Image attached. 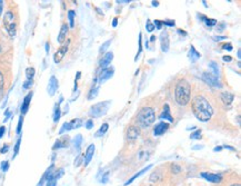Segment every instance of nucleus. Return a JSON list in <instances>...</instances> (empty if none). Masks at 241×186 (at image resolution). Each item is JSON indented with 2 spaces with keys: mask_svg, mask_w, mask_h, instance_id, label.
<instances>
[{
  "mask_svg": "<svg viewBox=\"0 0 241 186\" xmlns=\"http://www.w3.org/2000/svg\"><path fill=\"white\" fill-rule=\"evenodd\" d=\"M141 37H142V35L140 34L139 35V50H138V52H137V56H136V60L138 59V56L140 55V52H141Z\"/></svg>",
  "mask_w": 241,
  "mask_h": 186,
  "instance_id": "nucleus-41",
  "label": "nucleus"
},
{
  "mask_svg": "<svg viewBox=\"0 0 241 186\" xmlns=\"http://www.w3.org/2000/svg\"><path fill=\"white\" fill-rule=\"evenodd\" d=\"M112 59H113V54H112L111 52H107V54L102 57L101 61H100V67H101L102 69H106L108 66H109V64L111 63Z\"/></svg>",
  "mask_w": 241,
  "mask_h": 186,
  "instance_id": "nucleus-14",
  "label": "nucleus"
},
{
  "mask_svg": "<svg viewBox=\"0 0 241 186\" xmlns=\"http://www.w3.org/2000/svg\"><path fill=\"white\" fill-rule=\"evenodd\" d=\"M34 74H36V70H34V67H28L26 69V76H27V80H32L34 78Z\"/></svg>",
  "mask_w": 241,
  "mask_h": 186,
  "instance_id": "nucleus-27",
  "label": "nucleus"
},
{
  "mask_svg": "<svg viewBox=\"0 0 241 186\" xmlns=\"http://www.w3.org/2000/svg\"><path fill=\"white\" fill-rule=\"evenodd\" d=\"M200 136H201V130L198 129V130H196L195 133H192V134L190 135V138H191V140H199V138H201Z\"/></svg>",
  "mask_w": 241,
  "mask_h": 186,
  "instance_id": "nucleus-34",
  "label": "nucleus"
},
{
  "mask_svg": "<svg viewBox=\"0 0 241 186\" xmlns=\"http://www.w3.org/2000/svg\"><path fill=\"white\" fill-rule=\"evenodd\" d=\"M188 57H189L190 61L191 63H196V61L198 60V59L201 57V55H200V52H198L197 50H196V48L193 46L190 47V50L189 52H188Z\"/></svg>",
  "mask_w": 241,
  "mask_h": 186,
  "instance_id": "nucleus-17",
  "label": "nucleus"
},
{
  "mask_svg": "<svg viewBox=\"0 0 241 186\" xmlns=\"http://www.w3.org/2000/svg\"><path fill=\"white\" fill-rule=\"evenodd\" d=\"M69 44H70V40H67L66 44H63L62 46H61L60 48L57 50V52L55 54V56H54V61L56 63V64H59V63H60V61L63 59L65 55H66L67 52H68Z\"/></svg>",
  "mask_w": 241,
  "mask_h": 186,
  "instance_id": "nucleus-6",
  "label": "nucleus"
},
{
  "mask_svg": "<svg viewBox=\"0 0 241 186\" xmlns=\"http://www.w3.org/2000/svg\"><path fill=\"white\" fill-rule=\"evenodd\" d=\"M61 116V109L60 107H59V104H57L56 106H55V112H54V122L57 123L59 120V118H60Z\"/></svg>",
  "mask_w": 241,
  "mask_h": 186,
  "instance_id": "nucleus-28",
  "label": "nucleus"
},
{
  "mask_svg": "<svg viewBox=\"0 0 241 186\" xmlns=\"http://www.w3.org/2000/svg\"><path fill=\"white\" fill-rule=\"evenodd\" d=\"M20 144H21V138H18L17 143H16L15 145V152H13V156H12V158H15L16 156H17V154L19 153V148H20Z\"/></svg>",
  "mask_w": 241,
  "mask_h": 186,
  "instance_id": "nucleus-32",
  "label": "nucleus"
},
{
  "mask_svg": "<svg viewBox=\"0 0 241 186\" xmlns=\"http://www.w3.org/2000/svg\"><path fill=\"white\" fill-rule=\"evenodd\" d=\"M68 130H71V128H70V124H69V122H67V123H65L62 126H61V129L59 130V134H63L65 132H68Z\"/></svg>",
  "mask_w": 241,
  "mask_h": 186,
  "instance_id": "nucleus-31",
  "label": "nucleus"
},
{
  "mask_svg": "<svg viewBox=\"0 0 241 186\" xmlns=\"http://www.w3.org/2000/svg\"><path fill=\"white\" fill-rule=\"evenodd\" d=\"M8 150H9V147H8V145H5V146H3V148L0 150V153H1V154H5V153H7V152H8Z\"/></svg>",
  "mask_w": 241,
  "mask_h": 186,
  "instance_id": "nucleus-46",
  "label": "nucleus"
},
{
  "mask_svg": "<svg viewBox=\"0 0 241 186\" xmlns=\"http://www.w3.org/2000/svg\"><path fill=\"white\" fill-rule=\"evenodd\" d=\"M67 34H68V26H67V24H63L62 26H61V28H60V32H59L58 39H57L59 44H62V42L66 40Z\"/></svg>",
  "mask_w": 241,
  "mask_h": 186,
  "instance_id": "nucleus-15",
  "label": "nucleus"
},
{
  "mask_svg": "<svg viewBox=\"0 0 241 186\" xmlns=\"http://www.w3.org/2000/svg\"><path fill=\"white\" fill-rule=\"evenodd\" d=\"M155 39H156V37H155V36H152V37H151V41H154Z\"/></svg>",
  "mask_w": 241,
  "mask_h": 186,
  "instance_id": "nucleus-61",
  "label": "nucleus"
},
{
  "mask_svg": "<svg viewBox=\"0 0 241 186\" xmlns=\"http://www.w3.org/2000/svg\"><path fill=\"white\" fill-rule=\"evenodd\" d=\"M81 144H82V136H81L80 134L77 135L75 138L72 140V145L75 146V148H77V150H79L81 146Z\"/></svg>",
  "mask_w": 241,
  "mask_h": 186,
  "instance_id": "nucleus-24",
  "label": "nucleus"
},
{
  "mask_svg": "<svg viewBox=\"0 0 241 186\" xmlns=\"http://www.w3.org/2000/svg\"><path fill=\"white\" fill-rule=\"evenodd\" d=\"M159 5L158 1H152V6H155V7H157V6Z\"/></svg>",
  "mask_w": 241,
  "mask_h": 186,
  "instance_id": "nucleus-58",
  "label": "nucleus"
},
{
  "mask_svg": "<svg viewBox=\"0 0 241 186\" xmlns=\"http://www.w3.org/2000/svg\"><path fill=\"white\" fill-rule=\"evenodd\" d=\"M113 73H115V69L112 68H106V69H102V71L100 73L99 75V78H98V80H99V84H103L106 80H108L109 78H111L112 75H113Z\"/></svg>",
  "mask_w": 241,
  "mask_h": 186,
  "instance_id": "nucleus-9",
  "label": "nucleus"
},
{
  "mask_svg": "<svg viewBox=\"0 0 241 186\" xmlns=\"http://www.w3.org/2000/svg\"><path fill=\"white\" fill-rule=\"evenodd\" d=\"M151 167H152V165H149V166L144 167V169H141V171H140V172H138V173H137L136 175H134V176H132L131 178L129 179V181H128V182H126V183H124V185L127 186V185H129V184H131L132 182L134 181V179H136V178H138L139 176H141V175L144 174V173H146V172H148L149 169L151 168Z\"/></svg>",
  "mask_w": 241,
  "mask_h": 186,
  "instance_id": "nucleus-21",
  "label": "nucleus"
},
{
  "mask_svg": "<svg viewBox=\"0 0 241 186\" xmlns=\"http://www.w3.org/2000/svg\"><path fill=\"white\" fill-rule=\"evenodd\" d=\"M160 118L161 119H168L170 123H173V117L170 114V108H169V105H167V104L163 107V112L160 115Z\"/></svg>",
  "mask_w": 241,
  "mask_h": 186,
  "instance_id": "nucleus-19",
  "label": "nucleus"
},
{
  "mask_svg": "<svg viewBox=\"0 0 241 186\" xmlns=\"http://www.w3.org/2000/svg\"><path fill=\"white\" fill-rule=\"evenodd\" d=\"M45 181H46V176H45V175H42L41 179H40V182H39V183H38V185H37V186H44Z\"/></svg>",
  "mask_w": 241,
  "mask_h": 186,
  "instance_id": "nucleus-49",
  "label": "nucleus"
},
{
  "mask_svg": "<svg viewBox=\"0 0 241 186\" xmlns=\"http://www.w3.org/2000/svg\"><path fill=\"white\" fill-rule=\"evenodd\" d=\"M231 186H240V184H239V183H237V184H232Z\"/></svg>",
  "mask_w": 241,
  "mask_h": 186,
  "instance_id": "nucleus-62",
  "label": "nucleus"
},
{
  "mask_svg": "<svg viewBox=\"0 0 241 186\" xmlns=\"http://www.w3.org/2000/svg\"><path fill=\"white\" fill-rule=\"evenodd\" d=\"M110 106V101H102V103L96 104L92 107L90 108V112H89V115L91 117H101V116L106 115L108 108Z\"/></svg>",
  "mask_w": 241,
  "mask_h": 186,
  "instance_id": "nucleus-5",
  "label": "nucleus"
},
{
  "mask_svg": "<svg viewBox=\"0 0 241 186\" xmlns=\"http://www.w3.org/2000/svg\"><path fill=\"white\" fill-rule=\"evenodd\" d=\"M190 95H191L190 84L185 79L179 80L175 89V98L177 104L180 106L188 105L190 101Z\"/></svg>",
  "mask_w": 241,
  "mask_h": 186,
  "instance_id": "nucleus-2",
  "label": "nucleus"
},
{
  "mask_svg": "<svg viewBox=\"0 0 241 186\" xmlns=\"http://www.w3.org/2000/svg\"><path fill=\"white\" fill-rule=\"evenodd\" d=\"M93 153H95V145L91 144L90 146L88 147L87 153H86V155H85V166H87V165L90 163V161L92 159Z\"/></svg>",
  "mask_w": 241,
  "mask_h": 186,
  "instance_id": "nucleus-18",
  "label": "nucleus"
},
{
  "mask_svg": "<svg viewBox=\"0 0 241 186\" xmlns=\"http://www.w3.org/2000/svg\"><path fill=\"white\" fill-rule=\"evenodd\" d=\"M98 91H99V88L98 87H95V88H92L90 90V93H89V96H88V99H95L96 97L98 96Z\"/></svg>",
  "mask_w": 241,
  "mask_h": 186,
  "instance_id": "nucleus-30",
  "label": "nucleus"
},
{
  "mask_svg": "<svg viewBox=\"0 0 241 186\" xmlns=\"http://www.w3.org/2000/svg\"><path fill=\"white\" fill-rule=\"evenodd\" d=\"M117 21H118V18H115L113 21H112V27H116V26H117Z\"/></svg>",
  "mask_w": 241,
  "mask_h": 186,
  "instance_id": "nucleus-57",
  "label": "nucleus"
},
{
  "mask_svg": "<svg viewBox=\"0 0 241 186\" xmlns=\"http://www.w3.org/2000/svg\"><path fill=\"white\" fill-rule=\"evenodd\" d=\"M200 17L202 18V20L205 21V24L207 25V26H209V27H212V26H214V25L217 24V20H216V19L207 18V17H205V16H200Z\"/></svg>",
  "mask_w": 241,
  "mask_h": 186,
  "instance_id": "nucleus-29",
  "label": "nucleus"
},
{
  "mask_svg": "<svg viewBox=\"0 0 241 186\" xmlns=\"http://www.w3.org/2000/svg\"><path fill=\"white\" fill-rule=\"evenodd\" d=\"M108 128H109V125H108L107 123H106V124H102V125H101V127H100V129L95 134V136H96V137H100V136L105 135L106 133H107Z\"/></svg>",
  "mask_w": 241,
  "mask_h": 186,
  "instance_id": "nucleus-25",
  "label": "nucleus"
},
{
  "mask_svg": "<svg viewBox=\"0 0 241 186\" xmlns=\"http://www.w3.org/2000/svg\"><path fill=\"white\" fill-rule=\"evenodd\" d=\"M209 67L212 69V71H213V76L216 77V78H219L220 70H219V67H218V65L216 64L214 61H210V63H209Z\"/></svg>",
  "mask_w": 241,
  "mask_h": 186,
  "instance_id": "nucleus-22",
  "label": "nucleus"
},
{
  "mask_svg": "<svg viewBox=\"0 0 241 186\" xmlns=\"http://www.w3.org/2000/svg\"><path fill=\"white\" fill-rule=\"evenodd\" d=\"M222 60H223V61H228V63H229V61L232 60V58H231V56H223V57H222Z\"/></svg>",
  "mask_w": 241,
  "mask_h": 186,
  "instance_id": "nucleus-51",
  "label": "nucleus"
},
{
  "mask_svg": "<svg viewBox=\"0 0 241 186\" xmlns=\"http://www.w3.org/2000/svg\"><path fill=\"white\" fill-rule=\"evenodd\" d=\"M0 52H1V46H0Z\"/></svg>",
  "mask_w": 241,
  "mask_h": 186,
  "instance_id": "nucleus-63",
  "label": "nucleus"
},
{
  "mask_svg": "<svg viewBox=\"0 0 241 186\" xmlns=\"http://www.w3.org/2000/svg\"><path fill=\"white\" fill-rule=\"evenodd\" d=\"M191 105L193 114L200 122H208L213 115V108L211 107L209 101L202 96H196Z\"/></svg>",
  "mask_w": 241,
  "mask_h": 186,
  "instance_id": "nucleus-1",
  "label": "nucleus"
},
{
  "mask_svg": "<svg viewBox=\"0 0 241 186\" xmlns=\"http://www.w3.org/2000/svg\"><path fill=\"white\" fill-rule=\"evenodd\" d=\"M3 1L0 0V16H1V14H3Z\"/></svg>",
  "mask_w": 241,
  "mask_h": 186,
  "instance_id": "nucleus-55",
  "label": "nucleus"
},
{
  "mask_svg": "<svg viewBox=\"0 0 241 186\" xmlns=\"http://www.w3.org/2000/svg\"><path fill=\"white\" fill-rule=\"evenodd\" d=\"M8 168H9V162H8V161H5V162L1 163V171L7 172Z\"/></svg>",
  "mask_w": 241,
  "mask_h": 186,
  "instance_id": "nucleus-39",
  "label": "nucleus"
},
{
  "mask_svg": "<svg viewBox=\"0 0 241 186\" xmlns=\"http://www.w3.org/2000/svg\"><path fill=\"white\" fill-rule=\"evenodd\" d=\"M241 52H240V50H238V59H240L241 58Z\"/></svg>",
  "mask_w": 241,
  "mask_h": 186,
  "instance_id": "nucleus-60",
  "label": "nucleus"
},
{
  "mask_svg": "<svg viewBox=\"0 0 241 186\" xmlns=\"http://www.w3.org/2000/svg\"><path fill=\"white\" fill-rule=\"evenodd\" d=\"M160 44H161V50L163 52H167L169 50V36L168 32L165 31L161 32L160 35Z\"/></svg>",
  "mask_w": 241,
  "mask_h": 186,
  "instance_id": "nucleus-11",
  "label": "nucleus"
},
{
  "mask_svg": "<svg viewBox=\"0 0 241 186\" xmlns=\"http://www.w3.org/2000/svg\"><path fill=\"white\" fill-rule=\"evenodd\" d=\"M46 52H49V44H48V42L46 44Z\"/></svg>",
  "mask_w": 241,
  "mask_h": 186,
  "instance_id": "nucleus-59",
  "label": "nucleus"
},
{
  "mask_svg": "<svg viewBox=\"0 0 241 186\" xmlns=\"http://www.w3.org/2000/svg\"><path fill=\"white\" fill-rule=\"evenodd\" d=\"M223 49H226V50H232V45L231 44H226L223 45Z\"/></svg>",
  "mask_w": 241,
  "mask_h": 186,
  "instance_id": "nucleus-48",
  "label": "nucleus"
},
{
  "mask_svg": "<svg viewBox=\"0 0 241 186\" xmlns=\"http://www.w3.org/2000/svg\"><path fill=\"white\" fill-rule=\"evenodd\" d=\"M202 79L206 81V83H208L210 86H213V87H218V88H220L221 87V83L219 81V79L216 78V77L213 76V75H211V74H208V73H203V75H202Z\"/></svg>",
  "mask_w": 241,
  "mask_h": 186,
  "instance_id": "nucleus-7",
  "label": "nucleus"
},
{
  "mask_svg": "<svg viewBox=\"0 0 241 186\" xmlns=\"http://www.w3.org/2000/svg\"><path fill=\"white\" fill-rule=\"evenodd\" d=\"M58 87H59L58 79H57L55 76H51L48 81V87H47V90H48L49 95L54 96L55 94H56V91L58 90Z\"/></svg>",
  "mask_w": 241,
  "mask_h": 186,
  "instance_id": "nucleus-8",
  "label": "nucleus"
},
{
  "mask_svg": "<svg viewBox=\"0 0 241 186\" xmlns=\"http://www.w3.org/2000/svg\"><path fill=\"white\" fill-rule=\"evenodd\" d=\"M213 39L216 40V41H219V40L226 39V37H213Z\"/></svg>",
  "mask_w": 241,
  "mask_h": 186,
  "instance_id": "nucleus-54",
  "label": "nucleus"
},
{
  "mask_svg": "<svg viewBox=\"0 0 241 186\" xmlns=\"http://www.w3.org/2000/svg\"><path fill=\"white\" fill-rule=\"evenodd\" d=\"M146 28H147V31H149V32H151V31H154L155 30V26H154V24L150 21V20H148L147 21V24H146Z\"/></svg>",
  "mask_w": 241,
  "mask_h": 186,
  "instance_id": "nucleus-35",
  "label": "nucleus"
},
{
  "mask_svg": "<svg viewBox=\"0 0 241 186\" xmlns=\"http://www.w3.org/2000/svg\"><path fill=\"white\" fill-rule=\"evenodd\" d=\"M32 86V80H26L24 83V85H22V88L24 89H28V88H30Z\"/></svg>",
  "mask_w": 241,
  "mask_h": 186,
  "instance_id": "nucleus-40",
  "label": "nucleus"
},
{
  "mask_svg": "<svg viewBox=\"0 0 241 186\" xmlns=\"http://www.w3.org/2000/svg\"><path fill=\"white\" fill-rule=\"evenodd\" d=\"M108 181V174H106L105 177H102V179H101V183H107Z\"/></svg>",
  "mask_w": 241,
  "mask_h": 186,
  "instance_id": "nucleus-56",
  "label": "nucleus"
},
{
  "mask_svg": "<svg viewBox=\"0 0 241 186\" xmlns=\"http://www.w3.org/2000/svg\"><path fill=\"white\" fill-rule=\"evenodd\" d=\"M172 172L175 173V174H178V173H180V167L178 166V165H172Z\"/></svg>",
  "mask_w": 241,
  "mask_h": 186,
  "instance_id": "nucleus-43",
  "label": "nucleus"
},
{
  "mask_svg": "<svg viewBox=\"0 0 241 186\" xmlns=\"http://www.w3.org/2000/svg\"><path fill=\"white\" fill-rule=\"evenodd\" d=\"M65 143L63 142H61L60 140H57L56 143H55V145H54V150H57V148H60V147H65Z\"/></svg>",
  "mask_w": 241,
  "mask_h": 186,
  "instance_id": "nucleus-38",
  "label": "nucleus"
},
{
  "mask_svg": "<svg viewBox=\"0 0 241 186\" xmlns=\"http://www.w3.org/2000/svg\"><path fill=\"white\" fill-rule=\"evenodd\" d=\"M130 3V0H118L117 3H121V5H124V3Z\"/></svg>",
  "mask_w": 241,
  "mask_h": 186,
  "instance_id": "nucleus-52",
  "label": "nucleus"
},
{
  "mask_svg": "<svg viewBox=\"0 0 241 186\" xmlns=\"http://www.w3.org/2000/svg\"><path fill=\"white\" fill-rule=\"evenodd\" d=\"M221 99H222V101H223L226 105H230V104L233 101V99H234V95L233 94H231V93H222L221 94Z\"/></svg>",
  "mask_w": 241,
  "mask_h": 186,
  "instance_id": "nucleus-20",
  "label": "nucleus"
},
{
  "mask_svg": "<svg viewBox=\"0 0 241 186\" xmlns=\"http://www.w3.org/2000/svg\"><path fill=\"white\" fill-rule=\"evenodd\" d=\"M111 44V39L110 40H108V41H106L105 44H102V46L100 47V52H106L108 49V47H109V45Z\"/></svg>",
  "mask_w": 241,
  "mask_h": 186,
  "instance_id": "nucleus-36",
  "label": "nucleus"
},
{
  "mask_svg": "<svg viewBox=\"0 0 241 186\" xmlns=\"http://www.w3.org/2000/svg\"><path fill=\"white\" fill-rule=\"evenodd\" d=\"M162 25H168V26H175V21H162Z\"/></svg>",
  "mask_w": 241,
  "mask_h": 186,
  "instance_id": "nucleus-53",
  "label": "nucleus"
},
{
  "mask_svg": "<svg viewBox=\"0 0 241 186\" xmlns=\"http://www.w3.org/2000/svg\"><path fill=\"white\" fill-rule=\"evenodd\" d=\"M201 176L207 179V181L211 182V183H219V182H221V176H220V175L209 174V173H201Z\"/></svg>",
  "mask_w": 241,
  "mask_h": 186,
  "instance_id": "nucleus-16",
  "label": "nucleus"
},
{
  "mask_svg": "<svg viewBox=\"0 0 241 186\" xmlns=\"http://www.w3.org/2000/svg\"><path fill=\"white\" fill-rule=\"evenodd\" d=\"M81 161H82V157L79 156L78 158L76 159V162H75V165H76V166H79V165H80V163H81Z\"/></svg>",
  "mask_w": 241,
  "mask_h": 186,
  "instance_id": "nucleus-50",
  "label": "nucleus"
},
{
  "mask_svg": "<svg viewBox=\"0 0 241 186\" xmlns=\"http://www.w3.org/2000/svg\"><path fill=\"white\" fill-rule=\"evenodd\" d=\"M75 15L76 12L73 10H69L68 11V19H69V26L70 28L75 27Z\"/></svg>",
  "mask_w": 241,
  "mask_h": 186,
  "instance_id": "nucleus-26",
  "label": "nucleus"
},
{
  "mask_svg": "<svg viewBox=\"0 0 241 186\" xmlns=\"http://www.w3.org/2000/svg\"><path fill=\"white\" fill-rule=\"evenodd\" d=\"M3 85H5V78H3V73L0 71V90H3Z\"/></svg>",
  "mask_w": 241,
  "mask_h": 186,
  "instance_id": "nucleus-42",
  "label": "nucleus"
},
{
  "mask_svg": "<svg viewBox=\"0 0 241 186\" xmlns=\"http://www.w3.org/2000/svg\"><path fill=\"white\" fill-rule=\"evenodd\" d=\"M31 98H32V93H29L24 98V101H22V105H21V109H20L21 110V115H24V114L28 112L29 106H30V101H31Z\"/></svg>",
  "mask_w": 241,
  "mask_h": 186,
  "instance_id": "nucleus-13",
  "label": "nucleus"
},
{
  "mask_svg": "<svg viewBox=\"0 0 241 186\" xmlns=\"http://www.w3.org/2000/svg\"><path fill=\"white\" fill-rule=\"evenodd\" d=\"M155 120H156V114H155V110L151 107H144L137 116V123L139 124L140 127L144 128L151 126Z\"/></svg>",
  "mask_w": 241,
  "mask_h": 186,
  "instance_id": "nucleus-3",
  "label": "nucleus"
},
{
  "mask_svg": "<svg viewBox=\"0 0 241 186\" xmlns=\"http://www.w3.org/2000/svg\"><path fill=\"white\" fill-rule=\"evenodd\" d=\"M5 133H6V127L5 126H1V127H0V138L5 135Z\"/></svg>",
  "mask_w": 241,
  "mask_h": 186,
  "instance_id": "nucleus-47",
  "label": "nucleus"
},
{
  "mask_svg": "<svg viewBox=\"0 0 241 186\" xmlns=\"http://www.w3.org/2000/svg\"><path fill=\"white\" fill-rule=\"evenodd\" d=\"M169 128V124L168 123H165V122H160L158 125H156L154 129V135L155 136H160V135H163L168 130Z\"/></svg>",
  "mask_w": 241,
  "mask_h": 186,
  "instance_id": "nucleus-12",
  "label": "nucleus"
},
{
  "mask_svg": "<svg viewBox=\"0 0 241 186\" xmlns=\"http://www.w3.org/2000/svg\"><path fill=\"white\" fill-rule=\"evenodd\" d=\"M22 123H24V117H22V115L20 116L19 118V122H18V125H17V129H16V133H17L18 135L21 133V128H22Z\"/></svg>",
  "mask_w": 241,
  "mask_h": 186,
  "instance_id": "nucleus-33",
  "label": "nucleus"
},
{
  "mask_svg": "<svg viewBox=\"0 0 241 186\" xmlns=\"http://www.w3.org/2000/svg\"><path fill=\"white\" fill-rule=\"evenodd\" d=\"M3 25H5L6 29L10 37H15L17 34V27H16L15 22V15L12 11H7L3 17Z\"/></svg>",
  "mask_w": 241,
  "mask_h": 186,
  "instance_id": "nucleus-4",
  "label": "nucleus"
},
{
  "mask_svg": "<svg viewBox=\"0 0 241 186\" xmlns=\"http://www.w3.org/2000/svg\"><path fill=\"white\" fill-rule=\"evenodd\" d=\"M69 124H70L71 129H75V128H79L80 126H82L83 122L80 118H76V119H72L71 122H69Z\"/></svg>",
  "mask_w": 241,
  "mask_h": 186,
  "instance_id": "nucleus-23",
  "label": "nucleus"
},
{
  "mask_svg": "<svg viewBox=\"0 0 241 186\" xmlns=\"http://www.w3.org/2000/svg\"><path fill=\"white\" fill-rule=\"evenodd\" d=\"M57 185V179L54 176L51 178L47 179V186H56Z\"/></svg>",
  "mask_w": 241,
  "mask_h": 186,
  "instance_id": "nucleus-37",
  "label": "nucleus"
},
{
  "mask_svg": "<svg viewBox=\"0 0 241 186\" xmlns=\"http://www.w3.org/2000/svg\"><path fill=\"white\" fill-rule=\"evenodd\" d=\"M139 135H140L139 128L136 127V126H131L127 130V140H129V142H134V140H136L138 138Z\"/></svg>",
  "mask_w": 241,
  "mask_h": 186,
  "instance_id": "nucleus-10",
  "label": "nucleus"
},
{
  "mask_svg": "<svg viewBox=\"0 0 241 186\" xmlns=\"http://www.w3.org/2000/svg\"><path fill=\"white\" fill-rule=\"evenodd\" d=\"M86 127L88 128V129H91V128L93 127V122L91 119H89L87 123H86Z\"/></svg>",
  "mask_w": 241,
  "mask_h": 186,
  "instance_id": "nucleus-45",
  "label": "nucleus"
},
{
  "mask_svg": "<svg viewBox=\"0 0 241 186\" xmlns=\"http://www.w3.org/2000/svg\"><path fill=\"white\" fill-rule=\"evenodd\" d=\"M154 26H155V27H157V29H161V26H162V21H160V20H155Z\"/></svg>",
  "mask_w": 241,
  "mask_h": 186,
  "instance_id": "nucleus-44",
  "label": "nucleus"
}]
</instances>
